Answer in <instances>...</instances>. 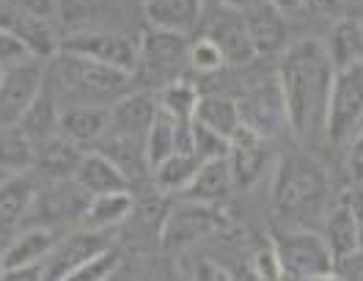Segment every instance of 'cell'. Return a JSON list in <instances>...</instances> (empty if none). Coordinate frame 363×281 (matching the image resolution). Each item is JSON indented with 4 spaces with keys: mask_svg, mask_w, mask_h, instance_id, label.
<instances>
[{
    "mask_svg": "<svg viewBox=\"0 0 363 281\" xmlns=\"http://www.w3.org/2000/svg\"><path fill=\"white\" fill-rule=\"evenodd\" d=\"M333 75L336 70L319 39H300L281 50L275 80L284 94L289 130L303 143L325 136Z\"/></svg>",
    "mask_w": 363,
    "mask_h": 281,
    "instance_id": "obj_1",
    "label": "cell"
},
{
    "mask_svg": "<svg viewBox=\"0 0 363 281\" xmlns=\"http://www.w3.org/2000/svg\"><path fill=\"white\" fill-rule=\"evenodd\" d=\"M272 210L281 221L317 215L330 196L325 168L303 149L284 152L272 174Z\"/></svg>",
    "mask_w": 363,
    "mask_h": 281,
    "instance_id": "obj_2",
    "label": "cell"
},
{
    "mask_svg": "<svg viewBox=\"0 0 363 281\" xmlns=\"http://www.w3.org/2000/svg\"><path fill=\"white\" fill-rule=\"evenodd\" d=\"M55 89L77 99L74 105H89V99H105L127 89V83L133 80V75L127 72L111 70L102 64H94L86 58L69 55V53H58L55 55Z\"/></svg>",
    "mask_w": 363,
    "mask_h": 281,
    "instance_id": "obj_3",
    "label": "cell"
},
{
    "mask_svg": "<svg viewBox=\"0 0 363 281\" xmlns=\"http://www.w3.org/2000/svg\"><path fill=\"white\" fill-rule=\"evenodd\" d=\"M270 246L286 281L333 273V268H336V259L330 254L325 237L314 229H306V226L278 229L272 234Z\"/></svg>",
    "mask_w": 363,
    "mask_h": 281,
    "instance_id": "obj_4",
    "label": "cell"
},
{
    "mask_svg": "<svg viewBox=\"0 0 363 281\" xmlns=\"http://www.w3.org/2000/svg\"><path fill=\"white\" fill-rule=\"evenodd\" d=\"M363 124V64L339 70L333 75L328 116H325V138L333 146L350 143Z\"/></svg>",
    "mask_w": 363,
    "mask_h": 281,
    "instance_id": "obj_5",
    "label": "cell"
},
{
    "mask_svg": "<svg viewBox=\"0 0 363 281\" xmlns=\"http://www.w3.org/2000/svg\"><path fill=\"white\" fill-rule=\"evenodd\" d=\"M187 47L190 42L182 33L149 28L138 42L135 75H140L155 89L168 86L171 80L182 77V72L187 67Z\"/></svg>",
    "mask_w": 363,
    "mask_h": 281,
    "instance_id": "obj_6",
    "label": "cell"
},
{
    "mask_svg": "<svg viewBox=\"0 0 363 281\" xmlns=\"http://www.w3.org/2000/svg\"><path fill=\"white\" fill-rule=\"evenodd\" d=\"M223 226V212L199 202H179L162 215L160 246L168 254H179Z\"/></svg>",
    "mask_w": 363,
    "mask_h": 281,
    "instance_id": "obj_7",
    "label": "cell"
},
{
    "mask_svg": "<svg viewBox=\"0 0 363 281\" xmlns=\"http://www.w3.org/2000/svg\"><path fill=\"white\" fill-rule=\"evenodd\" d=\"M58 53H69V55L127 72V75H135L138 67V42L121 36V33H111V31H94V28L74 31L72 36L61 42Z\"/></svg>",
    "mask_w": 363,
    "mask_h": 281,
    "instance_id": "obj_8",
    "label": "cell"
},
{
    "mask_svg": "<svg viewBox=\"0 0 363 281\" xmlns=\"http://www.w3.org/2000/svg\"><path fill=\"white\" fill-rule=\"evenodd\" d=\"M89 202L91 193H86L74 180H47V185L36 190L25 226L55 229L58 224H67V221H83Z\"/></svg>",
    "mask_w": 363,
    "mask_h": 281,
    "instance_id": "obj_9",
    "label": "cell"
},
{
    "mask_svg": "<svg viewBox=\"0 0 363 281\" xmlns=\"http://www.w3.org/2000/svg\"><path fill=\"white\" fill-rule=\"evenodd\" d=\"M47 83L45 61H30L25 67L3 72L0 80V127L23 124Z\"/></svg>",
    "mask_w": 363,
    "mask_h": 281,
    "instance_id": "obj_10",
    "label": "cell"
},
{
    "mask_svg": "<svg viewBox=\"0 0 363 281\" xmlns=\"http://www.w3.org/2000/svg\"><path fill=\"white\" fill-rule=\"evenodd\" d=\"M237 108H240L242 124L248 130H253L256 136H262L264 140L275 138L284 130H289L284 94H281V86H278L275 75H272L267 83L262 80V83L250 86L248 92L237 99Z\"/></svg>",
    "mask_w": 363,
    "mask_h": 281,
    "instance_id": "obj_11",
    "label": "cell"
},
{
    "mask_svg": "<svg viewBox=\"0 0 363 281\" xmlns=\"http://www.w3.org/2000/svg\"><path fill=\"white\" fill-rule=\"evenodd\" d=\"M105 248H111L108 243V232H94V229H77L69 232L64 237L55 240L52 251L47 254L42 262V276L45 281H61L67 279L72 270H77L83 262H89L91 257L102 254Z\"/></svg>",
    "mask_w": 363,
    "mask_h": 281,
    "instance_id": "obj_12",
    "label": "cell"
},
{
    "mask_svg": "<svg viewBox=\"0 0 363 281\" xmlns=\"http://www.w3.org/2000/svg\"><path fill=\"white\" fill-rule=\"evenodd\" d=\"M204 36H209L215 45L220 47L226 64H250L256 58L253 47L248 39V28H245V14L242 11H231V9H215L212 20L204 25Z\"/></svg>",
    "mask_w": 363,
    "mask_h": 281,
    "instance_id": "obj_13",
    "label": "cell"
},
{
    "mask_svg": "<svg viewBox=\"0 0 363 281\" xmlns=\"http://www.w3.org/2000/svg\"><path fill=\"white\" fill-rule=\"evenodd\" d=\"M228 168L234 177V187H250L259 182V177L264 174V165L270 160V149L267 140L248 130L245 124L234 133L231 138V149H228Z\"/></svg>",
    "mask_w": 363,
    "mask_h": 281,
    "instance_id": "obj_14",
    "label": "cell"
},
{
    "mask_svg": "<svg viewBox=\"0 0 363 281\" xmlns=\"http://www.w3.org/2000/svg\"><path fill=\"white\" fill-rule=\"evenodd\" d=\"M160 105H157V94L155 92H130L124 97L116 99V105L108 111L111 114V130L116 136H124V138H135L143 140L152 121L157 116Z\"/></svg>",
    "mask_w": 363,
    "mask_h": 281,
    "instance_id": "obj_15",
    "label": "cell"
},
{
    "mask_svg": "<svg viewBox=\"0 0 363 281\" xmlns=\"http://www.w3.org/2000/svg\"><path fill=\"white\" fill-rule=\"evenodd\" d=\"M39 185L33 182L30 171L28 174H14L0 182V234H14L25 229L28 212L36 199Z\"/></svg>",
    "mask_w": 363,
    "mask_h": 281,
    "instance_id": "obj_16",
    "label": "cell"
},
{
    "mask_svg": "<svg viewBox=\"0 0 363 281\" xmlns=\"http://www.w3.org/2000/svg\"><path fill=\"white\" fill-rule=\"evenodd\" d=\"M0 28L11 31L14 36H20L25 45H28V50L33 53L36 61L55 58L58 50H61V45H58V39H55V33H52V28H50L47 20L28 17V14L11 9V6H6V3H0Z\"/></svg>",
    "mask_w": 363,
    "mask_h": 281,
    "instance_id": "obj_17",
    "label": "cell"
},
{
    "mask_svg": "<svg viewBox=\"0 0 363 281\" xmlns=\"http://www.w3.org/2000/svg\"><path fill=\"white\" fill-rule=\"evenodd\" d=\"M58 234L47 226H25L11 237V243L3 248V270H20V268H39L52 251Z\"/></svg>",
    "mask_w": 363,
    "mask_h": 281,
    "instance_id": "obj_18",
    "label": "cell"
},
{
    "mask_svg": "<svg viewBox=\"0 0 363 281\" xmlns=\"http://www.w3.org/2000/svg\"><path fill=\"white\" fill-rule=\"evenodd\" d=\"M111 130V114L99 105H69L58 114V133L77 143L80 149L99 143Z\"/></svg>",
    "mask_w": 363,
    "mask_h": 281,
    "instance_id": "obj_19",
    "label": "cell"
},
{
    "mask_svg": "<svg viewBox=\"0 0 363 281\" xmlns=\"http://www.w3.org/2000/svg\"><path fill=\"white\" fill-rule=\"evenodd\" d=\"M182 149H190V124H182L174 116L157 111V116L143 138V155H146L149 171Z\"/></svg>",
    "mask_w": 363,
    "mask_h": 281,
    "instance_id": "obj_20",
    "label": "cell"
},
{
    "mask_svg": "<svg viewBox=\"0 0 363 281\" xmlns=\"http://www.w3.org/2000/svg\"><path fill=\"white\" fill-rule=\"evenodd\" d=\"M245 28H248L250 47L256 55H272L286 47V23L278 9L270 3H259L245 9Z\"/></svg>",
    "mask_w": 363,
    "mask_h": 281,
    "instance_id": "obj_21",
    "label": "cell"
},
{
    "mask_svg": "<svg viewBox=\"0 0 363 281\" xmlns=\"http://www.w3.org/2000/svg\"><path fill=\"white\" fill-rule=\"evenodd\" d=\"M83 155L86 152L77 143H72L61 133H55V136L36 143L33 171H42V177H47V180H72Z\"/></svg>",
    "mask_w": 363,
    "mask_h": 281,
    "instance_id": "obj_22",
    "label": "cell"
},
{
    "mask_svg": "<svg viewBox=\"0 0 363 281\" xmlns=\"http://www.w3.org/2000/svg\"><path fill=\"white\" fill-rule=\"evenodd\" d=\"M333 70H350L363 64V23L358 17H341L322 42Z\"/></svg>",
    "mask_w": 363,
    "mask_h": 281,
    "instance_id": "obj_23",
    "label": "cell"
},
{
    "mask_svg": "<svg viewBox=\"0 0 363 281\" xmlns=\"http://www.w3.org/2000/svg\"><path fill=\"white\" fill-rule=\"evenodd\" d=\"M135 215V196L130 190H113L91 196L89 207L83 212V226L94 232H111L116 226L127 224Z\"/></svg>",
    "mask_w": 363,
    "mask_h": 281,
    "instance_id": "obj_24",
    "label": "cell"
},
{
    "mask_svg": "<svg viewBox=\"0 0 363 281\" xmlns=\"http://www.w3.org/2000/svg\"><path fill=\"white\" fill-rule=\"evenodd\" d=\"M201 0H143V11L152 28L182 36L201 23Z\"/></svg>",
    "mask_w": 363,
    "mask_h": 281,
    "instance_id": "obj_25",
    "label": "cell"
},
{
    "mask_svg": "<svg viewBox=\"0 0 363 281\" xmlns=\"http://www.w3.org/2000/svg\"><path fill=\"white\" fill-rule=\"evenodd\" d=\"M234 177H231V168L228 160H209L201 163L199 174L193 177L190 187L182 193L184 202H199V204H209V207H218L220 202H226L228 196L234 193Z\"/></svg>",
    "mask_w": 363,
    "mask_h": 281,
    "instance_id": "obj_26",
    "label": "cell"
},
{
    "mask_svg": "<svg viewBox=\"0 0 363 281\" xmlns=\"http://www.w3.org/2000/svg\"><path fill=\"white\" fill-rule=\"evenodd\" d=\"M72 180L83 187L86 193H91V196L113 193V190H130L127 177H124V174L118 171V165H116L111 158H105L102 152H86Z\"/></svg>",
    "mask_w": 363,
    "mask_h": 281,
    "instance_id": "obj_27",
    "label": "cell"
},
{
    "mask_svg": "<svg viewBox=\"0 0 363 281\" xmlns=\"http://www.w3.org/2000/svg\"><path fill=\"white\" fill-rule=\"evenodd\" d=\"M193 121L204 124L206 130H212V133H218L228 140L234 138V133L242 127L237 99L223 97V94H201Z\"/></svg>",
    "mask_w": 363,
    "mask_h": 281,
    "instance_id": "obj_28",
    "label": "cell"
},
{
    "mask_svg": "<svg viewBox=\"0 0 363 281\" xmlns=\"http://www.w3.org/2000/svg\"><path fill=\"white\" fill-rule=\"evenodd\" d=\"M33 158H36V143L20 124L0 127V174L3 177L33 171Z\"/></svg>",
    "mask_w": 363,
    "mask_h": 281,
    "instance_id": "obj_29",
    "label": "cell"
},
{
    "mask_svg": "<svg viewBox=\"0 0 363 281\" xmlns=\"http://www.w3.org/2000/svg\"><path fill=\"white\" fill-rule=\"evenodd\" d=\"M319 234L325 237V243H328L333 259L347 257V254H352L355 248H361V243H358V229H355L352 212H350V204L344 202V196H341V202H336V204L328 210L325 226H322Z\"/></svg>",
    "mask_w": 363,
    "mask_h": 281,
    "instance_id": "obj_30",
    "label": "cell"
},
{
    "mask_svg": "<svg viewBox=\"0 0 363 281\" xmlns=\"http://www.w3.org/2000/svg\"><path fill=\"white\" fill-rule=\"evenodd\" d=\"M199 168H201V160L190 149H182L165 158L157 168H152V180L160 193H184L193 177L199 174Z\"/></svg>",
    "mask_w": 363,
    "mask_h": 281,
    "instance_id": "obj_31",
    "label": "cell"
},
{
    "mask_svg": "<svg viewBox=\"0 0 363 281\" xmlns=\"http://www.w3.org/2000/svg\"><path fill=\"white\" fill-rule=\"evenodd\" d=\"M155 94H157V105L162 114L174 116L182 124H190L193 121L196 108H199V99H201V92H199V86L190 77L182 75L177 80H171L168 86L157 89Z\"/></svg>",
    "mask_w": 363,
    "mask_h": 281,
    "instance_id": "obj_32",
    "label": "cell"
},
{
    "mask_svg": "<svg viewBox=\"0 0 363 281\" xmlns=\"http://www.w3.org/2000/svg\"><path fill=\"white\" fill-rule=\"evenodd\" d=\"M228 149H231V140L228 138L206 130L204 124H199V121H190V152L201 163L223 160V158H228Z\"/></svg>",
    "mask_w": 363,
    "mask_h": 281,
    "instance_id": "obj_33",
    "label": "cell"
},
{
    "mask_svg": "<svg viewBox=\"0 0 363 281\" xmlns=\"http://www.w3.org/2000/svg\"><path fill=\"white\" fill-rule=\"evenodd\" d=\"M118 268H121V251L111 246L102 254L91 257L89 262H83L77 270H72L67 279L61 281H111Z\"/></svg>",
    "mask_w": 363,
    "mask_h": 281,
    "instance_id": "obj_34",
    "label": "cell"
},
{
    "mask_svg": "<svg viewBox=\"0 0 363 281\" xmlns=\"http://www.w3.org/2000/svg\"><path fill=\"white\" fill-rule=\"evenodd\" d=\"M187 67L196 70L199 75H215V72H220L228 64L223 58V53H220V47L201 33L196 42H190V47H187Z\"/></svg>",
    "mask_w": 363,
    "mask_h": 281,
    "instance_id": "obj_35",
    "label": "cell"
},
{
    "mask_svg": "<svg viewBox=\"0 0 363 281\" xmlns=\"http://www.w3.org/2000/svg\"><path fill=\"white\" fill-rule=\"evenodd\" d=\"M30 61H36V58H33V53L28 50V45H25L23 39L14 36L11 31L0 28V70L3 72L17 70V67H25Z\"/></svg>",
    "mask_w": 363,
    "mask_h": 281,
    "instance_id": "obj_36",
    "label": "cell"
},
{
    "mask_svg": "<svg viewBox=\"0 0 363 281\" xmlns=\"http://www.w3.org/2000/svg\"><path fill=\"white\" fill-rule=\"evenodd\" d=\"M253 273L259 281H284V273H281V265H278V257L272 251V246H262L256 254H253Z\"/></svg>",
    "mask_w": 363,
    "mask_h": 281,
    "instance_id": "obj_37",
    "label": "cell"
},
{
    "mask_svg": "<svg viewBox=\"0 0 363 281\" xmlns=\"http://www.w3.org/2000/svg\"><path fill=\"white\" fill-rule=\"evenodd\" d=\"M17 11H23L28 17H36V20H52L58 14V0H0Z\"/></svg>",
    "mask_w": 363,
    "mask_h": 281,
    "instance_id": "obj_38",
    "label": "cell"
},
{
    "mask_svg": "<svg viewBox=\"0 0 363 281\" xmlns=\"http://www.w3.org/2000/svg\"><path fill=\"white\" fill-rule=\"evenodd\" d=\"M347 174L355 187H363V124L347 143Z\"/></svg>",
    "mask_w": 363,
    "mask_h": 281,
    "instance_id": "obj_39",
    "label": "cell"
},
{
    "mask_svg": "<svg viewBox=\"0 0 363 281\" xmlns=\"http://www.w3.org/2000/svg\"><path fill=\"white\" fill-rule=\"evenodd\" d=\"M333 273L341 281H363V248H355L352 254L336 259Z\"/></svg>",
    "mask_w": 363,
    "mask_h": 281,
    "instance_id": "obj_40",
    "label": "cell"
},
{
    "mask_svg": "<svg viewBox=\"0 0 363 281\" xmlns=\"http://www.w3.org/2000/svg\"><path fill=\"white\" fill-rule=\"evenodd\" d=\"M344 202L350 204V212H352V221H355V229H358V243L363 248V187H355L344 196Z\"/></svg>",
    "mask_w": 363,
    "mask_h": 281,
    "instance_id": "obj_41",
    "label": "cell"
},
{
    "mask_svg": "<svg viewBox=\"0 0 363 281\" xmlns=\"http://www.w3.org/2000/svg\"><path fill=\"white\" fill-rule=\"evenodd\" d=\"M193 281H234V279L228 276L220 265H215V262L204 259V262L196 265V279Z\"/></svg>",
    "mask_w": 363,
    "mask_h": 281,
    "instance_id": "obj_42",
    "label": "cell"
},
{
    "mask_svg": "<svg viewBox=\"0 0 363 281\" xmlns=\"http://www.w3.org/2000/svg\"><path fill=\"white\" fill-rule=\"evenodd\" d=\"M0 281H45L42 265L39 268H20V270H3Z\"/></svg>",
    "mask_w": 363,
    "mask_h": 281,
    "instance_id": "obj_43",
    "label": "cell"
},
{
    "mask_svg": "<svg viewBox=\"0 0 363 281\" xmlns=\"http://www.w3.org/2000/svg\"><path fill=\"white\" fill-rule=\"evenodd\" d=\"M306 9H311L314 14H336L341 9V0H303Z\"/></svg>",
    "mask_w": 363,
    "mask_h": 281,
    "instance_id": "obj_44",
    "label": "cell"
},
{
    "mask_svg": "<svg viewBox=\"0 0 363 281\" xmlns=\"http://www.w3.org/2000/svg\"><path fill=\"white\" fill-rule=\"evenodd\" d=\"M264 3H270L272 9H278L281 14H286V11H295L303 6V0H264Z\"/></svg>",
    "mask_w": 363,
    "mask_h": 281,
    "instance_id": "obj_45",
    "label": "cell"
},
{
    "mask_svg": "<svg viewBox=\"0 0 363 281\" xmlns=\"http://www.w3.org/2000/svg\"><path fill=\"white\" fill-rule=\"evenodd\" d=\"M218 9H231V11H245L250 6V0H215Z\"/></svg>",
    "mask_w": 363,
    "mask_h": 281,
    "instance_id": "obj_46",
    "label": "cell"
},
{
    "mask_svg": "<svg viewBox=\"0 0 363 281\" xmlns=\"http://www.w3.org/2000/svg\"><path fill=\"white\" fill-rule=\"evenodd\" d=\"M295 281H341L336 273H322V276H308V279H295Z\"/></svg>",
    "mask_w": 363,
    "mask_h": 281,
    "instance_id": "obj_47",
    "label": "cell"
},
{
    "mask_svg": "<svg viewBox=\"0 0 363 281\" xmlns=\"http://www.w3.org/2000/svg\"><path fill=\"white\" fill-rule=\"evenodd\" d=\"M0 273H3V251H0Z\"/></svg>",
    "mask_w": 363,
    "mask_h": 281,
    "instance_id": "obj_48",
    "label": "cell"
},
{
    "mask_svg": "<svg viewBox=\"0 0 363 281\" xmlns=\"http://www.w3.org/2000/svg\"><path fill=\"white\" fill-rule=\"evenodd\" d=\"M0 80H3V70H0Z\"/></svg>",
    "mask_w": 363,
    "mask_h": 281,
    "instance_id": "obj_49",
    "label": "cell"
}]
</instances>
